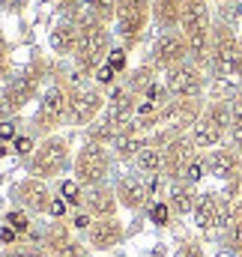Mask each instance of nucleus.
<instances>
[{
    "label": "nucleus",
    "mask_w": 242,
    "mask_h": 257,
    "mask_svg": "<svg viewBox=\"0 0 242 257\" xmlns=\"http://www.w3.org/2000/svg\"><path fill=\"white\" fill-rule=\"evenodd\" d=\"M209 72L218 81H242V51L239 36L227 21L212 24V57H209Z\"/></svg>",
    "instance_id": "1"
},
{
    "label": "nucleus",
    "mask_w": 242,
    "mask_h": 257,
    "mask_svg": "<svg viewBox=\"0 0 242 257\" xmlns=\"http://www.w3.org/2000/svg\"><path fill=\"white\" fill-rule=\"evenodd\" d=\"M72 147H69V138L57 135H48V138H39L36 144V153L27 159V168H30V177L36 180H57L60 174H66L72 168Z\"/></svg>",
    "instance_id": "2"
},
{
    "label": "nucleus",
    "mask_w": 242,
    "mask_h": 257,
    "mask_svg": "<svg viewBox=\"0 0 242 257\" xmlns=\"http://www.w3.org/2000/svg\"><path fill=\"white\" fill-rule=\"evenodd\" d=\"M233 126V108L230 99H212L203 108V117L194 123V128L188 132L191 141L197 144V150H215L224 144V138L230 135Z\"/></svg>",
    "instance_id": "3"
},
{
    "label": "nucleus",
    "mask_w": 242,
    "mask_h": 257,
    "mask_svg": "<svg viewBox=\"0 0 242 257\" xmlns=\"http://www.w3.org/2000/svg\"><path fill=\"white\" fill-rule=\"evenodd\" d=\"M63 123H69V90H66V81H51L39 96L33 128L36 135L48 138V135H57Z\"/></svg>",
    "instance_id": "4"
},
{
    "label": "nucleus",
    "mask_w": 242,
    "mask_h": 257,
    "mask_svg": "<svg viewBox=\"0 0 242 257\" xmlns=\"http://www.w3.org/2000/svg\"><path fill=\"white\" fill-rule=\"evenodd\" d=\"M111 165H114V156L108 153V147H99V144L84 141L81 150H78L75 159H72V177H75L84 189H93V186L108 183Z\"/></svg>",
    "instance_id": "5"
},
{
    "label": "nucleus",
    "mask_w": 242,
    "mask_h": 257,
    "mask_svg": "<svg viewBox=\"0 0 242 257\" xmlns=\"http://www.w3.org/2000/svg\"><path fill=\"white\" fill-rule=\"evenodd\" d=\"M111 54V33H108V24L102 21H90L81 27V42H78V51H75V66L87 75H93L99 66L108 60Z\"/></svg>",
    "instance_id": "6"
},
{
    "label": "nucleus",
    "mask_w": 242,
    "mask_h": 257,
    "mask_svg": "<svg viewBox=\"0 0 242 257\" xmlns=\"http://www.w3.org/2000/svg\"><path fill=\"white\" fill-rule=\"evenodd\" d=\"M153 18V0H117V36L123 39V48H135Z\"/></svg>",
    "instance_id": "7"
},
{
    "label": "nucleus",
    "mask_w": 242,
    "mask_h": 257,
    "mask_svg": "<svg viewBox=\"0 0 242 257\" xmlns=\"http://www.w3.org/2000/svg\"><path fill=\"white\" fill-rule=\"evenodd\" d=\"M191 218H194V227L200 233H218V230H227V224L233 221V206L224 194L203 192Z\"/></svg>",
    "instance_id": "8"
},
{
    "label": "nucleus",
    "mask_w": 242,
    "mask_h": 257,
    "mask_svg": "<svg viewBox=\"0 0 242 257\" xmlns=\"http://www.w3.org/2000/svg\"><path fill=\"white\" fill-rule=\"evenodd\" d=\"M105 105L108 102H105V90L102 87H96V84L75 87V90H69V123L87 128L90 123H96L105 114Z\"/></svg>",
    "instance_id": "9"
},
{
    "label": "nucleus",
    "mask_w": 242,
    "mask_h": 257,
    "mask_svg": "<svg viewBox=\"0 0 242 257\" xmlns=\"http://www.w3.org/2000/svg\"><path fill=\"white\" fill-rule=\"evenodd\" d=\"M42 63H30L18 78H12L6 87H3V108L6 114H18L27 102H33V96L39 93V84H42Z\"/></svg>",
    "instance_id": "10"
},
{
    "label": "nucleus",
    "mask_w": 242,
    "mask_h": 257,
    "mask_svg": "<svg viewBox=\"0 0 242 257\" xmlns=\"http://www.w3.org/2000/svg\"><path fill=\"white\" fill-rule=\"evenodd\" d=\"M165 87L171 99H203L206 93V69L197 63H182L171 72H165Z\"/></svg>",
    "instance_id": "11"
},
{
    "label": "nucleus",
    "mask_w": 242,
    "mask_h": 257,
    "mask_svg": "<svg viewBox=\"0 0 242 257\" xmlns=\"http://www.w3.org/2000/svg\"><path fill=\"white\" fill-rule=\"evenodd\" d=\"M188 60H191V54H188V42H185L182 30L162 33L150 48V63L156 69H162V72H171V69L188 63Z\"/></svg>",
    "instance_id": "12"
},
{
    "label": "nucleus",
    "mask_w": 242,
    "mask_h": 257,
    "mask_svg": "<svg viewBox=\"0 0 242 257\" xmlns=\"http://www.w3.org/2000/svg\"><path fill=\"white\" fill-rule=\"evenodd\" d=\"M39 245L51 257H87V248L75 239V230L66 221H51L39 233Z\"/></svg>",
    "instance_id": "13"
},
{
    "label": "nucleus",
    "mask_w": 242,
    "mask_h": 257,
    "mask_svg": "<svg viewBox=\"0 0 242 257\" xmlns=\"http://www.w3.org/2000/svg\"><path fill=\"white\" fill-rule=\"evenodd\" d=\"M51 189L45 180H36V177H24L15 189H12V200L15 206L27 209L30 215H48V206H51Z\"/></svg>",
    "instance_id": "14"
},
{
    "label": "nucleus",
    "mask_w": 242,
    "mask_h": 257,
    "mask_svg": "<svg viewBox=\"0 0 242 257\" xmlns=\"http://www.w3.org/2000/svg\"><path fill=\"white\" fill-rule=\"evenodd\" d=\"M162 153H165V177H168L171 183H177V180H182V171L188 168V162H191L200 150H197V144L191 141V135L185 132V135H177L174 141H168V144L162 147Z\"/></svg>",
    "instance_id": "15"
},
{
    "label": "nucleus",
    "mask_w": 242,
    "mask_h": 257,
    "mask_svg": "<svg viewBox=\"0 0 242 257\" xmlns=\"http://www.w3.org/2000/svg\"><path fill=\"white\" fill-rule=\"evenodd\" d=\"M123 239H126V227L117 215L114 218H96L93 227L87 230V248L90 251H114L117 245H123Z\"/></svg>",
    "instance_id": "16"
},
{
    "label": "nucleus",
    "mask_w": 242,
    "mask_h": 257,
    "mask_svg": "<svg viewBox=\"0 0 242 257\" xmlns=\"http://www.w3.org/2000/svg\"><path fill=\"white\" fill-rule=\"evenodd\" d=\"M206 171H209V177H215L221 183H233L242 174V156L230 144H221L206 153Z\"/></svg>",
    "instance_id": "17"
},
{
    "label": "nucleus",
    "mask_w": 242,
    "mask_h": 257,
    "mask_svg": "<svg viewBox=\"0 0 242 257\" xmlns=\"http://www.w3.org/2000/svg\"><path fill=\"white\" fill-rule=\"evenodd\" d=\"M114 192H117L120 206L129 209V212H141V209H147V206L153 203L144 177H138V174H126V177H120L117 186H114Z\"/></svg>",
    "instance_id": "18"
},
{
    "label": "nucleus",
    "mask_w": 242,
    "mask_h": 257,
    "mask_svg": "<svg viewBox=\"0 0 242 257\" xmlns=\"http://www.w3.org/2000/svg\"><path fill=\"white\" fill-rule=\"evenodd\" d=\"M215 24L209 0H182V36H194V33H209Z\"/></svg>",
    "instance_id": "19"
},
{
    "label": "nucleus",
    "mask_w": 242,
    "mask_h": 257,
    "mask_svg": "<svg viewBox=\"0 0 242 257\" xmlns=\"http://www.w3.org/2000/svg\"><path fill=\"white\" fill-rule=\"evenodd\" d=\"M84 209H87L93 218H114L117 209H120V200H117L114 186L102 183V186L87 189V192H84Z\"/></svg>",
    "instance_id": "20"
},
{
    "label": "nucleus",
    "mask_w": 242,
    "mask_h": 257,
    "mask_svg": "<svg viewBox=\"0 0 242 257\" xmlns=\"http://www.w3.org/2000/svg\"><path fill=\"white\" fill-rule=\"evenodd\" d=\"M48 42H51V51H54V54H60V57H75L78 42H81V27L72 24V21H60V24L51 27Z\"/></svg>",
    "instance_id": "21"
},
{
    "label": "nucleus",
    "mask_w": 242,
    "mask_h": 257,
    "mask_svg": "<svg viewBox=\"0 0 242 257\" xmlns=\"http://www.w3.org/2000/svg\"><path fill=\"white\" fill-rule=\"evenodd\" d=\"M200 194H197V186H188V183H171L168 186V203L174 209V215H194V206H197Z\"/></svg>",
    "instance_id": "22"
},
{
    "label": "nucleus",
    "mask_w": 242,
    "mask_h": 257,
    "mask_svg": "<svg viewBox=\"0 0 242 257\" xmlns=\"http://www.w3.org/2000/svg\"><path fill=\"white\" fill-rule=\"evenodd\" d=\"M153 21L162 27V33L180 30V24H182V0H153Z\"/></svg>",
    "instance_id": "23"
},
{
    "label": "nucleus",
    "mask_w": 242,
    "mask_h": 257,
    "mask_svg": "<svg viewBox=\"0 0 242 257\" xmlns=\"http://www.w3.org/2000/svg\"><path fill=\"white\" fill-rule=\"evenodd\" d=\"M135 165H138V171L141 174H147V177H156V174H165V153H162V147H156V144H144V150L138 153V159H135Z\"/></svg>",
    "instance_id": "24"
},
{
    "label": "nucleus",
    "mask_w": 242,
    "mask_h": 257,
    "mask_svg": "<svg viewBox=\"0 0 242 257\" xmlns=\"http://www.w3.org/2000/svg\"><path fill=\"white\" fill-rule=\"evenodd\" d=\"M156 72H159V69L153 63H141L138 69H132V75H129V81H126L129 93L138 96V99H144V93L156 84Z\"/></svg>",
    "instance_id": "25"
},
{
    "label": "nucleus",
    "mask_w": 242,
    "mask_h": 257,
    "mask_svg": "<svg viewBox=\"0 0 242 257\" xmlns=\"http://www.w3.org/2000/svg\"><path fill=\"white\" fill-rule=\"evenodd\" d=\"M117 135H120V128L111 126L105 117H99L96 123H90V126L84 128V141H90V144H99V147H114Z\"/></svg>",
    "instance_id": "26"
},
{
    "label": "nucleus",
    "mask_w": 242,
    "mask_h": 257,
    "mask_svg": "<svg viewBox=\"0 0 242 257\" xmlns=\"http://www.w3.org/2000/svg\"><path fill=\"white\" fill-rule=\"evenodd\" d=\"M84 192H87V189H84V186H81L75 177H69V180H63V183H60V192H57V194H60L69 206H75V209H84Z\"/></svg>",
    "instance_id": "27"
},
{
    "label": "nucleus",
    "mask_w": 242,
    "mask_h": 257,
    "mask_svg": "<svg viewBox=\"0 0 242 257\" xmlns=\"http://www.w3.org/2000/svg\"><path fill=\"white\" fill-rule=\"evenodd\" d=\"M3 224H9L12 230H18V233L24 236V233H30V227H33V215H30L27 209H21V206H12V209L3 215Z\"/></svg>",
    "instance_id": "28"
},
{
    "label": "nucleus",
    "mask_w": 242,
    "mask_h": 257,
    "mask_svg": "<svg viewBox=\"0 0 242 257\" xmlns=\"http://www.w3.org/2000/svg\"><path fill=\"white\" fill-rule=\"evenodd\" d=\"M230 108H233V126H230V147L242 156V93H236L230 99Z\"/></svg>",
    "instance_id": "29"
},
{
    "label": "nucleus",
    "mask_w": 242,
    "mask_h": 257,
    "mask_svg": "<svg viewBox=\"0 0 242 257\" xmlns=\"http://www.w3.org/2000/svg\"><path fill=\"white\" fill-rule=\"evenodd\" d=\"M209 171H206V156L203 153H197L191 162H188V168L182 171V183H188V186H197L203 177H206Z\"/></svg>",
    "instance_id": "30"
},
{
    "label": "nucleus",
    "mask_w": 242,
    "mask_h": 257,
    "mask_svg": "<svg viewBox=\"0 0 242 257\" xmlns=\"http://www.w3.org/2000/svg\"><path fill=\"white\" fill-rule=\"evenodd\" d=\"M171 215H174V209H171L168 200H153V203L147 206V218H150L153 224H159V227H168V224H171Z\"/></svg>",
    "instance_id": "31"
},
{
    "label": "nucleus",
    "mask_w": 242,
    "mask_h": 257,
    "mask_svg": "<svg viewBox=\"0 0 242 257\" xmlns=\"http://www.w3.org/2000/svg\"><path fill=\"white\" fill-rule=\"evenodd\" d=\"M224 242L233 254H242V215H233V221L227 224V233H224Z\"/></svg>",
    "instance_id": "32"
},
{
    "label": "nucleus",
    "mask_w": 242,
    "mask_h": 257,
    "mask_svg": "<svg viewBox=\"0 0 242 257\" xmlns=\"http://www.w3.org/2000/svg\"><path fill=\"white\" fill-rule=\"evenodd\" d=\"M0 257H51L42 245H12V248H3Z\"/></svg>",
    "instance_id": "33"
},
{
    "label": "nucleus",
    "mask_w": 242,
    "mask_h": 257,
    "mask_svg": "<svg viewBox=\"0 0 242 257\" xmlns=\"http://www.w3.org/2000/svg\"><path fill=\"white\" fill-rule=\"evenodd\" d=\"M93 81H96V87H102V90H108V87H117V72H114L108 63H102L96 72H93Z\"/></svg>",
    "instance_id": "34"
},
{
    "label": "nucleus",
    "mask_w": 242,
    "mask_h": 257,
    "mask_svg": "<svg viewBox=\"0 0 242 257\" xmlns=\"http://www.w3.org/2000/svg\"><path fill=\"white\" fill-rule=\"evenodd\" d=\"M93 221H96V218H93L87 209H75V215L69 218V227H72L75 233H87V230L93 227Z\"/></svg>",
    "instance_id": "35"
},
{
    "label": "nucleus",
    "mask_w": 242,
    "mask_h": 257,
    "mask_svg": "<svg viewBox=\"0 0 242 257\" xmlns=\"http://www.w3.org/2000/svg\"><path fill=\"white\" fill-rule=\"evenodd\" d=\"M224 197L230 200L233 215H242V174L233 180V183H227V194H224Z\"/></svg>",
    "instance_id": "36"
},
{
    "label": "nucleus",
    "mask_w": 242,
    "mask_h": 257,
    "mask_svg": "<svg viewBox=\"0 0 242 257\" xmlns=\"http://www.w3.org/2000/svg\"><path fill=\"white\" fill-rule=\"evenodd\" d=\"M174 257H206V251H203L200 242H194V239H182L180 245H177V251H174Z\"/></svg>",
    "instance_id": "37"
},
{
    "label": "nucleus",
    "mask_w": 242,
    "mask_h": 257,
    "mask_svg": "<svg viewBox=\"0 0 242 257\" xmlns=\"http://www.w3.org/2000/svg\"><path fill=\"white\" fill-rule=\"evenodd\" d=\"M12 150H15L18 156H27V159H30V156L36 153V141H33L30 135H18V138L12 141Z\"/></svg>",
    "instance_id": "38"
},
{
    "label": "nucleus",
    "mask_w": 242,
    "mask_h": 257,
    "mask_svg": "<svg viewBox=\"0 0 242 257\" xmlns=\"http://www.w3.org/2000/svg\"><path fill=\"white\" fill-rule=\"evenodd\" d=\"M0 245H3V248L21 245V233H18V230H12L9 224H0Z\"/></svg>",
    "instance_id": "39"
},
{
    "label": "nucleus",
    "mask_w": 242,
    "mask_h": 257,
    "mask_svg": "<svg viewBox=\"0 0 242 257\" xmlns=\"http://www.w3.org/2000/svg\"><path fill=\"white\" fill-rule=\"evenodd\" d=\"M15 138H18V120H15V117H12V120H9V117L0 120V141L9 144V141H15Z\"/></svg>",
    "instance_id": "40"
},
{
    "label": "nucleus",
    "mask_w": 242,
    "mask_h": 257,
    "mask_svg": "<svg viewBox=\"0 0 242 257\" xmlns=\"http://www.w3.org/2000/svg\"><path fill=\"white\" fill-rule=\"evenodd\" d=\"M66 212H69V203L63 200L60 194H54V197H51V206H48V215H51L54 221H63V218H66Z\"/></svg>",
    "instance_id": "41"
},
{
    "label": "nucleus",
    "mask_w": 242,
    "mask_h": 257,
    "mask_svg": "<svg viewBox=\"0 0 242 257\" xmlns=\"http://www.w3.org/2000/svg\"><path fill=\"white\" fill-rule=\"evenodd\" d=\"M105 63L111 66L114 72H123V69H126V48H114V51L108 54V60H105Z\"/></svg>",
    "instance_id": "42"
},
{
    "label": "nucleus",
    "mask_w": 242,
    "mask_h": 257,
    "mask_svg": "<svg viewBox=\"0 0 242 257\" xmlns=\"http://www.w3.org/2000/svg\"><path fill=\"white\" fill-rule=\"evenodd\" d=\"M78 6H81V0H60V9L69 15V21L75 18V12H78Z\"/></svg>",
    "instance_id": "43"
},
{
    "label": "nucleus",
    "mask_w": 242,
    "mask_h": 257,
    "mask_svg": "<svg viewBox=\"0 0 242 257\" xmlns=\"http://www.w3.org/2000/svg\"><path fill=\"white\" fill-rule=\"evenodd\" d=\"M9 114H6V108H3V90H0V120H6Z\"/></svg>",
    "instance_id": "44"
},
{
    "label": "nucleus",
    "mask_w": 242,
    "mask_h": 257,
    "mask_svg": "<svg viewBox=\"0 0 242 257\" xmlns=\"http://www.w3.org/2000/svg\"><path fill=\"white\" fill-rule=\"evenodd\" d=\"M221 3H227V6H236V3H242V0H221Z\"/></svg>",
    "instance_id": "45"
},
{
    "label": "nucleus",
    "mask_w": 242,
    "mask_h": 257,
    "mask_svg": "<svg viewBox=\"0 0 242 257\" xmlns=\"http://www.w3.org/2000/svg\"><path fill=\"white\" fill-rule=\"evenodd\" d=\"M239 51H242V36H239Z\"/></svg>",
    "instance_id": "46"
},
{
    "label": "nucleus",
    "mask_w": 242,
    "mask_h": 257,
    "mask_svg": "<svg viewBox=\"0 0 242 257\" xmlns=\"http://www.w3.org/2000/svg\"><path fill=\"white\" fill-rule=\"evenodd\" d=\"M0 78H3V75H0Z\"/></svg>",
    "instance_id": "47"
},
{
    "label": "nucleus",
    "mask_w": 242,
    "mask_h": 257,
    "mask_svg": "<svg viewBox=\"0 0 242 257\" xmlns=\"http://www.w3.org/2000/svg\"><path fill=\"white\" fill-rule=\"evenodd\" d=\"M239 257H242V254H239Z\"/></svg>",
    "instance_id": "48"
}]
</instances>
